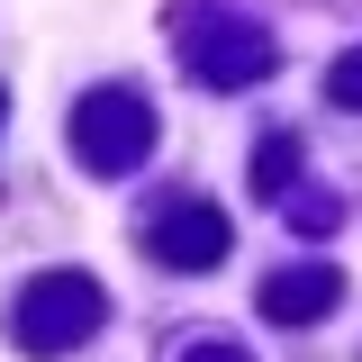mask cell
Segmentation results:
<instances>
[{"instance_id":"cell-2","label":"cell","mask_w":362,"mask_h":362,"mask_svg":"<svg viewBox=\"0 0 362 362\" xmlns=\"http://www.w3.org/2000/svg\"><path fill=\"white\" fill-rule=\"evenodd\" d=\"M154 145V100L127 82H100L73 109V154H82V173H136V154Z\"/></svg>"},{"instance_id":"cell-1","label":"cell","mask_w":362,"mask_h":362,"mask_svg":"<svg viewBox=\"0 0 362 362\" xmlns=\"http://www.w3.org/2000/svg\"><path fill=\"white\" fill-rule=\"evenodd\" d=\"M100 317H109V290L90 281V272H37L28 290H18V354H73L100 335Z\"/></svg>"},{"instance_id":"cell-7","label":"cell","mask_w":362,"mask_h":362,"mask_svg":"<svg viewBox=\"0 0 362 362\" xmlns=\"http://www.w3.org/2000/svg\"><path fill=\"white\" fill-rule=\"evenodd\" d=\"M326 90H335V109H362V45L335 64V73H326Z\"/></svg>"},{"instance_id":"cell-3","label":"cell","mask_w":362,"mask_h":362,"mask_svg":"<svg viewBox=\"0 0 362 362\" xmlns=\"http://www.w3.org/2000/svg\"><path fill=\"white\" fill-rule=\"evenodd\" d=\"M272 54H281V45H272L254 18H209L199 37H181V73L209 82V90H245V82L272 73Z\"/></svg>"},{"instance_id":"cell-10","label":"cell","mask_w":362,"mask_h":362,"mask_svg":"<svg viewBox=\"0 0 362 362\" xmlns=\"http://www.w3.org/2000/svg\"><path fill=\"white\" fill-rule=\"evenodd\" d=\"M0 118H9V100H0Z\"/></svg>"},{"instance_id":"cell-9","label":"cell","mask_w":362,"mask_h":362,"mask_svg":"<svg viewBox=\"0 0 362 362\" xmlns=\"http://www.w3.org/2000/svg\"><path fill=\"white\" fill-rule=\"evenodd\" d=\"M181 362H245V354H235V344H190Z\"/></svg>"},{"instance_id":"cell-4","label":"cell","mask_w":362,"mask_h":362,"mask_svg":"<svg viewBox=\"0 0 362 362\" xmlns=\"http://www.w3.org/2000/svg\"><path fill=\"white\" fill-rule=\"evenodd\" d=\"M145 254L173 263V272H209V263H226V218L209 199H173L163 218L145 226Z\"/></svg>"},{"instance_id":"cell-8","label":"cell","mask_w":362,"mask_h":362,"mask_svg":"<svg viewBox=\"0 0 362 362\" xmlns=\"http://www.w3.org/2000/svg\"><path fill=\"white\" fill-rule=\"evenodd\" d=\"M290 218H299V235H326L335 226V199H290Z\"/></svg>"},{"instance_id":"cell-5","label":"cell","mask_w":362,"mask_h":362,"mask_svg":"<svg viewBox=\"0 0 362 362\" xmlns=\"http://www.w3.org/2000/svg\"><path fill=\"white\" fill-rule=\"evenodd\" d=\"M335 299H344V272L335 263H290V272L263 281V317L272 326H308V317H326Z\"/></svg>"},{"instance_id":"cell-6","label":"cell","mask_w":362,"mask_h":362,"mask_svg":"<svg viewBox=\"0 0 362 362\" xmlns=\"http://www.w3.org/2000/svg\"><path fill=\"white\" fill-rule=\"evenodd\" d=\"M290 173H299V136H263L254 145V190L263 199H290Z\"/></svg>"}]
</instances>
